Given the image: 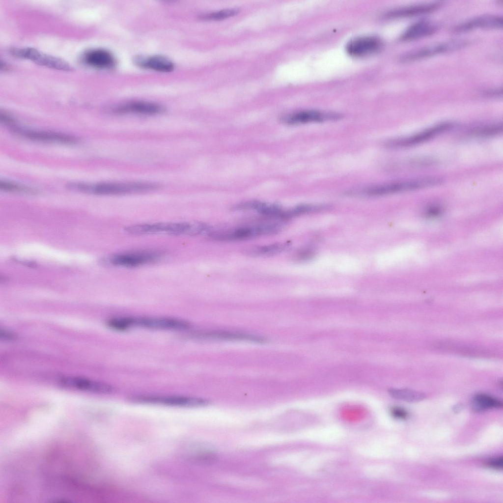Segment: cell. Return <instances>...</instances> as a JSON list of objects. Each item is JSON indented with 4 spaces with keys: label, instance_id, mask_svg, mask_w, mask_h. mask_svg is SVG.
<instances>
[{
    "label": "cell",
    "instance_id": "obj_30",
    "mask_svg": "<svg viewBox=\"0 0 503 503\" xmlns=\"http://www.w3.org/2000/svg\"><path fill=\"white\" fill-rule=\"evenodd\" d=\"M391 413L393 417L401 419H405L408 416V412L405 409L398 407L391 408Z\"/></svg>",
    "mask_w": 503,
    "mask_h": 503
},
{
    "label": "cell",
    "instance_id": "obj_27",
    "mask_svg": "<svg viewBox=\"0 0 503 503\" xmlns=\"http://www.w3.org/2000/svg\"><path fill=\"white\" fill-rule=\"evenodd\" d=\"M0 189L7 192L31 194L35 193V191L32 188L5 180L0 181Z\"/></svg>",
    "mask_w": 503,
    "mask_h": 503
},
{
    "label": "cell",
    "instance_id": "obj_25",
    "mask_svg": "<svg viewBox=\"0 0 503 503\" xmlns=\"http://www.w3.org/2000/svg\"><path fill=\"white\" fill-rule=\"evenodd\" d=\"M503 131L502 123L492 124L473 128L468 131L471 136L488 137L500 134Z\"/></svg>",
    "mask_w": 503,
    "mask_h": 503
},
{
    "label": "cell",
    "instance_id": "obj_2",
    "mask_svg": "<svg viewBox=\"0 0 503 503\" xmlns=\"http://www.w3.org/2000/svg\"><path fill=\"white\" fill-rule=\"evenodd\" d=\"M282 227L278 223H263L243 226L224 230H215L208 236L221 242L239 241L254 238L269 236L279 233Z\"/></svg>",
    "mask_w": 503,
    "mask_h": 503
},
{
    "label": "cell",
    "instance_id": "obj_23",
    "mask_svg": "<svg viewBox=\"0 0 503 503\" xmlns=\"http://www.w3.org/2000/svg\"><path fill=\"white\" fill-rule=\"evenodd\" d=\"M503 406L499 399L484 393L475 395L471 402V408L475 412H481L493 408H499Z\"/></svg>",
    "mask_w": 503,
    "mask_h": 503
},
{
    "label": "cell",
    "instance_id": "obj_22",
    "mask_svg": "<svg viewBox=\"0 0 503 503\" xmlns=\"http://www.w3.org/2000/svg\"><path fill=\"white\" fill-rule=\"evenodd\" d=\"M288 242H278L269 245L256 246L245 249V254L252 257H267L279 254L290 248Z\"/></svg>",
    "mask_w": 503,
    "mask_h": 503
},
{
    "label": "cell",
    "instance_id": "obj_10",
    "mask_svg": "<svg viewBox=\"0 0 503 503\" xmlns=\"http://www.w3.org/2000/svg\"><path fill=\"white\" fill-rule=\"evenodd\" d=\"M59 383L62 387L82 391L102 394H111L115 391L114 387L109 384L81 377H62Z\"/></svg>",
    "mask_w": 503,
    "mask_h": 503
},
{
    "label": "cell",
    "instance_id": "obj_3",
    "mask_svg": "<svg viewBox=\"0 0 503 503\" xmlns=\"http://www.w3.org/2000/svg\"><path fill=\"white\" fill-rule=\"evenodd\" d=\"M442 182V179L438 177H424L370 187L362 191V193L370 196H383L432 187Z\"/></svg>",
    "mask_w": 503,
    "mask_h": 503
},
{
    "label": "cell",
    "instance_id": "obj_6",
    "mask_svg": "<svg viewBox=\"0 0 503 503\" xmlns=\"http://www.w3.org/2000/svg\"><path fill=\"white\" fill-rule=\"evenodd\" d=\"M467 41L464 39H452L429 45L410 51L401 57L404 62H413L436 55L446 53L461 49L466 46Z\"/></svg>",
    "mask_w": 503,
    "mask_h": 503
},
{
    "label": "cell",
    "instance_id": "obj_20",
    "mask_svg": "<svg viewBox=\"0 0 503 503\" xmlns=\"http://www.w3.org/2000/svg\"><path fill=\"white\" fill-rule=\"evenodd\" d=\"M84 60L87 65L97 68L109 69L115 63L113 55L109 51L102 49H96L87 52L84 56Z\"/></svg>",
    "mask_w": 503,
    "mask_h": 503
},
{
    "label": "cell",
    "instance_id": "obj_12",
    "mask_svg": "<svg viewBox=\"0 0 503 503\" xmlns=\"http://www.w3.org/2000/svg\"><path fill=\"white\" fill-rule=\"evenodd\" d=\"M382 43L377 37L363 36L350 40L347 44V53L354 57H363L372 55L382 48Z\"/></svg>",
    "mask_w": 503,
    "mask_h": 503
},
{
    "label": "cell",
    "instance_id": "obj_32",
    "mask_svg": "<svg viewBox=\"0 0 503 503\" xmlns=\"http://www.w3.org/2000/svg\"><path fill=\"white\" fill-rule=\"evenodd\" d=\"M312 255V251L309 250H304L299 252L296 256L297 260H304L309 259Z\"/></svg>",
    "mask_w": 503,
    "mask_h": 503
},
{
    "label": "cell",
    "instance_id": "obj_19",
    "mask_svg": "<svg viewBox=\"0 0 503 503\" xmlns=\"http://www.w3.org/2000/svg\"><path fill=\"white\" fill-rule=\"evenodd\" d=\"M235 210H253L268 217L279 218L283 209L275 203L252 200L238 204L233 207Z\"/></svg>",
    "mask_w": 503,
    "mask_h": 503
},
{
    "label": "cell",
    "instance_id": "obj_29",
    "mask_svg": "<svg viewBox=\"0 0 503 503\" xmlns=\"http://www.w3.org/2000/svg\"><path fill=\"white\" fill-rule=\"evenodd\" d=\"M485 464L487 467L493 469H496L498 470H502L503 468V456H500L488 459L487 461H486Z\"/></svg>",
    "mask_w": 503,
    "mask_h": 503
},
{
    "label": "cell",
    "instance_id": "obj_15",
    "mask_svg": "<svg viewBox=\"0 0 503 503\" xmlns=\"http://www.w3.org/2000/svg\"><path fill=\"white\" fill-rule=\"evenodd\" d=\"M503 27V18L495 15L477 16L461 23L453 28L455 32H462L476 28L499 29Z\"/></svg>",
    "mask_w": 503,
    "mask_h": 503
},
{
    "label": "cell",
    "instance_id": "obj_36",
    "mask_svg": "<svg viewBox=\"0 0 503 503\" xmlns=\"http://www.w3.org/2000/svg\"><path fill=\"white\" fill-rule=\"evenodd\" d=\"M463 408V404L461 403H458L455 405L453 407V411L455 413H459Z\"/></svg>",
    "mask_w": 503,
    "mask_h": 503
},
{
    "label": "cell",
    "instance_id": "obj_13",
    "mask_svg": "<svg viewBox=\"0 0 503 503\" xmlns=\"http://www.w3.org/2000/svg\"><path fill=\"white\" fill-rule=\"evenodd\" d=\"M340 117L339 114L335 113L324 112L316 110H306L284 116L281 120L285 124L295 125L337 120Z\"/></svg>",
    "mask_w": 503,
    "mask_h": 503
},
{
    "label": "cell",
    "instance_id": "obj_7",
    "mask_svg": "<svg viewBox=\"0 0 503 503\" xmlns=\"http://www.w3.org/2000/svg\"><path fill=\"white\" fill-rule=\"evenodd\" d=\"M454 124L449 122L440 123L423 131L408 137L389 141L387 144L392 148H402L413 146L427 141L452 128Z\"/></svg>",
    "mask_w": 503,
    "mask_h": 503
},
{
    "label": "cell",
    "instance_id": "obj_9",
    "mask_svg": "<svg viewBox=\"0 0 503 503\" xmlns=\"http://www.w3.org/2000/svg\"><path fill=\"white\" fill-rule=\"evenodd\" d=\"M11 52L15 56L29 59L42 66L61 70H72L71 66L63 60L43 53L34 48H15L11 50Z\"/></svg>",
    "mask_w": 503,
    "mask_h": 503
},
{
    "label": "cell",
    "instance_id": "obj_24",
    "mask_svg": "<svg viewBox=\"0 0 503 503\" xmlns=\"http://www.w3.org/2000/svg\"><path fill=\"white\" fill-rule=\"evenodd\" d=\"M388 392L393 398L408 402H417L426 398L424 393L410 389L391 388Z\"/></svg>",
    "mask_w": 503,
    "mask_h": 503
},
{
    "label": "cell",
    "instance_id": "obj_5",
    "mask_svg": "<svg viewBox=\"0 0 503 503\" xmlns=\"http://www.w3.org/2000/svg\"><path fill=\"white\" fill-rule=\"evenodd\" d=\"M128 399L135 403L181 407H202L210 403L204 398L181 395H135L130 396Z\"/></svg>",
    "mask_w": 503,
    "mask_h": 503
},
{
    "label": "cell",
    "instance_id": "obj_34",
    "mask_svg": "<svg viewBox=\"0 0 503 503\" xmlns=\"http://www.w3.org/2000/svg\"><path fill=\"white\" fill-rule=\"evenodd\" d=\"M441 211V209L436 206H433L427 209L426 213L431 216L437 215Z\"/></svg>",
    "mask_w": 503,
    "mask_h": 503
},
{
    "label": "cell",
    "instance_id": "obj_31",
    "mask_svg": "<svg viewBox=\"0 0 503 503\" xmlns=\"http://www.w3.org/2000/svg\"><path fill=\"white\" fill-rule=\"evenodd\" d=\"M0 121L1 123L8 126H12L15 122L14 119L11 116L4 112H0Z\"/></svg>",
    "mask_w": 503,
    "mask_h": 503
},
{
    "label": "cell",
    "instance_id": "obj_21",
    "mask_svg": "<svg viewBox=\"0 0 503 503\" xmlns=\"http://www.w3.org/2000/svg\"><path fill=\"white\" fill-rule=\"evenodd\" d=\"M135 62L139 66L160 72H169L173 70V63L168 58L162 56H153L148 57L138 56Z\"/></svg>",
    "mask_w": 503,
    "mask_h": 503
},
{
    "label": "cell",
    "instance_id": "obj_17",
    "mask_svg": "<svg viewBox=\"0 0 503 503\" xmlns=\"http://www.w3.org/2000/svg\"><path fill=\"white\" fill-rule=\"evenodd\" d=\"M442 5L441 2L436 1L400 7L389 11L386 16L391 18L417 16L435 11Z\"/></svg>",
    "mask_w": 503,
    "mask_h": 503
},
{
    "label": "cell",
    "instance_id": "obj_11",
    "mask_svg": "<svg viewBox=\"0 0 503 503\" xmlns=\"http://www.w3.org/2000/svg\"><path fill=\"white\" fill-rule=\"evenodd\" d=\"M161 256L160 253L155 252H136L117 254L110 260L115 266L135 267L155 262Z\"/></svg>",
    "mask_w": 503,
    "mask_h": 503
},
{
    "label": "cell",
    "instance_id": "obj_16",
    "mask_svg": "<svg viewBox=\"0 0 503 503\" xmlns=\"http://www.w3.org/2000/svg\"><path fill=\"white\" fill-rule=\"evenodd\" d=\"M14 131L28 139L37 141L67 144L77 142L75 137L60 133L20 129H15Z\"/></svg>",
    "mask_w": 503,
    "mask_h": 503
},
{
    "label": "cell",
    "instance_id": "obj_28",
    "mask_svg": "<svg viewBox=\"0 0 503 503\" xmlns=\"http://www.w3.org/2000/svg\"><path fill=\"white\" fill-rule=\"evenodd\" d=\"M239 12V10L237 9H225L202 15L201 18L209 21L221 20L237 15Z\"/></svg>",
    "mask_w": 503,
    "mask_h": 503
},
{
    "label": "cell",
    "instance_id": "obj_18",
    "mask_svg": "<svg viewBox=\"0 0 503 503\" xmlns=\"http://www.w3.org/2000/svg\"><path fill=\"white\" fill-rule=\"evenodd\" d=\"M439 28L438 25L435 23L422 20L409 26L402 33L400 39L405 41L418 39L433 34Z\"/></svg>",
    "mask_w": 503,
    "mask_h": 503
},
{
    "label": "cell",
    "instance_id": "obj_1",
    "mask_svg": "<svg viewBox=\"0 0 503 503\" xmlns=\"http://www.w3.org/2000/svg\"><path fill=\"white\" fill-rule=\"evenodd\" d=\"M107 324L110 328L124 331L133 327L153 330L185 331L192 328V323L186 320L170 317L124 316L112 318Z\"/></svg>",
    "mask_w": 503,
    "mask_h": 503
},
{
    "label": "cell",
    "instance_id": "obj_33",
    "mask_svg": "<svg viewBox=\"0 0 503 503\" xmlns=\"http://www.w3.org/2000/svg\"><path fill=\"white\" fill-rule=\"evenodd\" d=\"M502 88H498L497 89H490L486 90L484 93V94L487 96L493 97H500V95H502Z\"/></svg>",
    "mask_w": 503,
    "mask_h": 503
},
{
    "label": "cell",
    "instance_id": "obj_8",
    "mask_svg": "<svg viewBox=\"0 0 503 503\" xmlns=\"http://www.w3.org/2000/svg\"><path fill=\"white\" fill-rule=\"evenodd\" d=\"M193 336L203 340L246 341L265 343V337L252 334L235 331L224 330H205L196 332Z\"/></svg>",
    "mask_w": 503,
    "mask_h": 503
},
{
    "label": "cell",
    "instance_id": "obj_26",
    "mask_svg": "<svg viewBox=\"0 0 503 503\" xmlns=\"http://www.w3.org/2000/svg\"><path fill=\"white\" fill-rule=\"evenodd\" d=\"M322 206L301 204L287 210H283L279 219L289 220L311 212L323 209Z\"/></svg>",
    "mask_w": 503,
    "mask_h": 503
},
{
    "label": "cell",
    "instance_id": "obj_14",
    "mask_svg": "<svg viewBox=\"0 0 503 503\" xmlns=\"http://www.w3.org/2000/svg\"><path fill=\"white\" fill-rule=\"evenodd\" d=\"M165 108L161 105L151 102L136 101L128 102L115 107L113 112L118 114L157 115L162 113Z\"/></svg>",
    "mask_w": 503,
    "mask_h": 503
},
{
    "label": "cell",
    "instance_id": "obj_35",
    "mask_svg": "<svg viewBox=\"0 0 503 503\" xmlns=\"http://www.w3.org/2000/svg\"><path fill=\"white\" fill-rule=\"evenodd\" d=\"M0 335L1 337L3 336L4 339L7 338L8 339H12L14 338L15 337V335L13 334H11V333L6 332L5 331H3V332L1 331Z\"/></svg>",
    "mask_w": 503,
    "mask_h": 503
},
{
    "label": "cell",
    "instance_id": "obj_4",
    "mask_svg": "<svg viewBox=\"0 0 503 503\" xmlns=\"http://www.w3.org/2000/svg\"><path fill=\"white\" fill-rule=\"evenodd\" d=\"M158 188L157 184L149 182H103L92 186L86 185L85 192L98 195H118L146 192Z\"/></svg>",
    "mask_w": 503,
    "mask_h": 503
}]
</instances>
